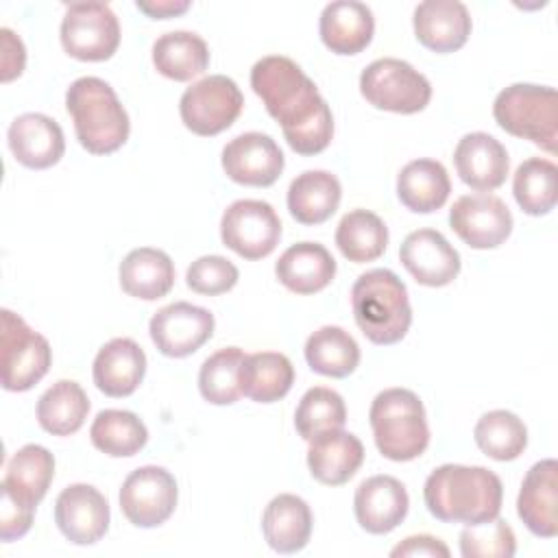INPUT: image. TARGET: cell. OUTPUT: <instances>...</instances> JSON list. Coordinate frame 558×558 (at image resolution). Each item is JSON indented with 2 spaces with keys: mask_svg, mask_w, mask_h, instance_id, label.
Listing matches in <instances>:
<instances>
[{
  "mask_svg": "<svg viewBox=\"0 0 558 558\" xmlns=\"http://www.w3.org/2000/svg\"><path fill=\"white\" fill-rule=\"evenodd\" d=\"M251 87L281 124L288 146L299 155L323 153L333 137V116L314 81L288 57H262L251 70Z\"/></svg>",
  "mask_w": 558,
  "mask_h": 558,
  "instance_id": "cell-1",
  "label": "cell"
},
{
  "mask_svg": "<svg viewBox=\"0 0 558 558\" xmlns=\"http://www.w3.org/2000/svg\"><path fill=\"white\" fill-rule=\"evenodd\" d=\"M423 499L438 521L480 525L499 517L504 486L490 469L442 464L427 475Z\"/></svg>",
  "mask_w": 558,
  "mask_h": 558,
  "instance_id": "cell-2",
  "label": "cell"
},
{
  "mask_svg": "<svg viewBox=\"0 0 558 558\" xmlns=\"http://www.w3.org/2000/svg\"><path fill=\"white\" fill-rule=\"evenodd\" d=\"M78 144L92 155H111L129 140V113L113 87L98 76H81L65 92Z\"/></svg>",
  "mask_w": 558,
  "mask_h": 558,
  "instance_id": "cell-3",
  "label": "cell"
},
{
  "mask_svg": "<svg viewBox=\"0 0 558 558\" xmlns=\"http://www.w3.org/2000/svg\"><path fill=\"white\" fill-rule=\"evenodd\" d=\"M351 310L360 331L375 344L399 342L412 325L405 283L388 268H373L351 288Z\"/></svg>",
  "mask_w": 558,
  "mask_h": 558,
  "instance_id": "cell-4",
  "label": "cell"
},
{
  "mask_svg": "<svg viewBox=\"0 0 558 558\" xmlns=\"http://www.w3.org/2000/svg\"><path fill=\"white\" fill-rule=\"evenodd\" d=\"M379 453L395 462L418 458L429 445V427L423 401L408 388L381 390L368 412Z\"/></svg>",
  "mask_w": 558,
  "mask_h": 558,
  "instance_id": "cell-5",
  "label": "cell"
},
{
  "mask_svg": "<svg viewBox=\"0 0 558 558\" xmlns=\"http://www.w3.org/2000/svg\"><path fill=\"white\" fill-rule=\"evenodd\" d=\"M495 122L510 135L530 140L549 155L558 144V96L549 85L514 83L493 102Z\"/></svg>",
  "mask_w": 558,
  "mask_h": 558,
  "instance_id": "cell-6",
  "label": "cell"
},
{
  "mask_svg": "<svg viewBox=\"0 0 558 558\" xmlns=\"http://www.w3.org/2000/svg\"><path fill=\"white\" fill-rule=\"evenodd\" d=\"M360 92L375 109L392 113H418L432 100L429 81L408 61L384 57L368 63L360 74Z\"/></svg>",
  "mask_w": 558,
  "mask_h": 558,
  "instance_id": "cell-7",
  "label": "cell"
},
{
  "mask_svg": "<svg viewBox=\"0 0 558 558\" xmlns=\"http://www.w3.org/2000/svg\"><path fill=\"white\" fill-rule=\"evenodd\" d=\"M0 318L2 388L9 392L31 390L48 373L52 364V349L41 333L31 329L26 320L11 310H2Z\"/></svg>",
  "mask_w": 558,
  "mask_h": 558,
  "instance_id": "cell-8",
  "label": "cell"
},
{
  "mask_svg": "<svg viewBox=\"0 0 558 558\" xmlns=\"http://www.w3.org/2000/svg\"><path fill=\"white\" fill-rule=\"evenodd\" d=\"M244 96L238 83L225 74H211L187 87L179 100V113L196 135L211 137L227 131L242 113Z\"/></svg>",
  "mask_w": 558,
  "mask_h": 558,
  "instance_id": "cell-9",
  "label": "cell"
},
{
  "mask_svg": "<svg viewBox=\"0 0 558 558\" xmlns=\"http://www.w3.org/2000/svg\"><path fill=\"white\" fill-rule=\"evenodd\" d=\"M61 46L78 61H107L120 46V22L105 2H74L61 20Z\"/></svg>",
  "mask_w": 558,
  "mask_h": 558,
  "instance_id": "cell-10",
  "label": "cell"
},
{
  "mask_svg": "<svg viewBox=\"0 0 558 558\" xmlns=\"http://www.w3.org/2000/svg\"><path fill=\"white\" fill-rule=\"evenodd\" d=\"M220 238L227 248L244 259L268 257L281 240V220L270 203L242 198L231 203L220 220Z\"/></svg>",
  "mask_w": 558,
  "mask_h": 558,
  "instance_id": "cell-11",
  "label": "cell"
},
{
  "mask_svg": "<svg viewBox=\"0 0 558 558\" xmlns=\"http://www.w3.org/2000/svg\"><path fill=\"white\" fill-rule=\"evenodd\" d=\"M179 499L174 475L155 464L140 466L126 475L120 488L122 514L137 527H157L166 523Z\"/></svg>",
  "mask_w": 558,
  "mask_h": 558,
  "instance_id": "cell-12",
  "label": "cell"
},
{
  "mask_svg": "<svg viewBox=\"0 0 558 558\" xmlns=\"http://www.w3.org/2000/svg\"><path fill=\"white\" fill-rule=\"evenodd\" d=\"M449 225L471 248H497L512 233V214L495 194H464L451 205Z\"/></svg>",
  "mask_w": 558,
  "mask_h": 558,
  "instance_id": "cell-13",
  "label": "cell"
},
{
  "mask_svg": "<svg viewBox=\"0 0 558 558\" xmlns=\"http://www.w3.org/2000/svg\"><path fill=\"white\" fill-rule=\"evenodd\" d=\"M148 331L163 355L185 357L214 336V314L187 301H177L153 314Z\"/></svg>",
  "mask_w": 558,
  "mask_h": 558,
  "instance_id": "cell-14",
  "label": "cell"
},
{
  "mask_svg": "<svg viewBox=\"0 0 558 558\" xmlns=\"http://www.w3.org/2000/svg\"><path fill=\"white\" fill-rule=\"evenodd\" d=\"M220 161L225 174L231 181L251 187L272 185L281 177L286 166L279 144L270 135L257 131L233 137L222 148Z\"/></svg>",
  "mask_w": 558,
  "mask_h": 558,
  "instance_id": "cell-15",
  "label": "cell"
},
{
  "mask_svg": "<svg viewBox=\"0 0 558 558\" xmlns=\"http://www.w3.org/2000/svg\"><path fill=\"white\" fill-rule=\"evenodd\" d=\"M109 504L89 484L65 486L54 501V523L74 545H94L109 530Z\"/></svg>",
  "mask_w": 558,
  "mask_h": 558,
  "instance_id": "cell-16",
  "label": "cell"
},
{
  "mask_svg": "<svg viewBox=\"0 0 558 558\" xmlns=\"http://www.w3.org/2000/svg\"><path fill=\"white\" fill-rule=\"evenodd\" d=\"M399 259L416 283L429 288L449 286L462 268L460 253L436 229H416L408 233L401 242Z\"/></svg>",
  "mask_w": 558,
  "mask_h": 558,
  "instance_id": "cell-17",
  "label": "cell"
},
{
  "mask_svg": "<svg viewBox=\"0 0 558 558\" xmlns=\"http://www.w3.org/2000/svg\"><path fill=\"white\" fill-rule=\"evenodd\" d=\"M517 512L532 534L543 538L558 534V462L554 458L532 464L525 473Z\"/></svg>",
  "mask_w": 558,
  "mask_h": 558,
  "instance_id": "cell-18",
  "label": "cell"
},
{
  "mask_svg": "<svg viewBox=\"0 0 558 558\" xmlns=\"http://www.w3.org/2000/svg\"><path fill=\"white\" fill-rule=\"evenodd\" d=\"M453 166L462 183L477 192H493L504 185L510 159L506 146L497 137L475 131L458 142Z\"/></svg>",
  "mask_w": 558,
  "mask_h": 558,
  "instance_id": "cell-19",
  "label": "cell"
},
{
  "mask_svg": "<svg viewBox=\"0 0 558 558\" xmlns=\"http://www.w3.org/2000/svg\"><path fill=\"white\" fill-rule=\"evenodd\" d=\"M408 508V490L392 475H373L364 480L353 497L355 519L368 534L392 532L405 519Z\"/></svg>",
  "mask_w": 558,
  "mask_h": 558,
  "instance_id": "cell-20",
  "label": "cell"
},
{
  "mask_svg": "<svg viewBox=\"0 0 558 558\" xmlns=\"http://www.w3.org/2000/svg\"><path fill=\"white\" fill-rule=\"evenodd\" d=\"M13 157L33 170H46L65 153V137L57 120L46 113H22L7 131Z\"/></svg>",
  "mask_w": 558,
  "mask_h": 558,
  "instance_id": "cell-21",
  "label": "cell"
},
{
  "mask_svg": "<svg viewBox=\"0 0 558 558\" xmlns=\"http://www.w3.org/2000/svg\"><path fill=\"white\" fill-rule=\"evenodd\" d=\"M416 39L440 54L460 50L471 35L469 9L458 0H425L414 9Z\"/></svg>",
  "mask_w": 558,
  "mask_h": 558,
  "instance_id": "cell-22",
  "label": "cell"
},
{
  "mask_svg": "<svg viewBox=\"0 0 558 558\" xmlns=\"http://www.w3.org/2000/svg\"><path fill=\"white\" fill-rule=\"evenodd\" d=\"M92 375L107 397H129L146 375V353L131 338H113L96 353Z\"/></svg>",
  "mask_w": 558,
  "mask_h": 558,
  "instance_id": "cell-23",
  "label": "cell"
},
{
  "mask_svg": "<svg viewBox=\"0 0 558 558\" xmlns=\"http://www.w3.org/2000/svg\"><path fill=\"white\" fill-rule=\"evenodd\" d=\"M364 462L362 440L342 429L318 434L310 440L307 466L316 482L327 486H340L349 482Z\"/></svg>",
  "mask_w": 558,
  "mask_h": 558,
  "instance_id": "cell-24",
  "label": "cell"
},
{
  "mask_svg": "<svg viewBox=\"0 0 558 558\" xmlns=\"http://www.w3.org/2000/svg\"><path fill=\"white\" fill-rule=\"evenodd\" d=\"M318 33L331 52L351 57L371 44L375 33V17L364 2H329L320 13Z\"/></svg>",
  "mask_w": 558,
  "mask_h": 558,
  "instance_id": "cell-25",
  "label": "cell"
},
{
  "mask_svg": "<svg viewBox=\"0 0 558 558\" xmlns=\"http://www.w3.org/2000/svg\"><path fill=\"white\" fill-rule=\"evenodd\" d=\"M275 275L294 294H314L336 277V259L318 242H296L288 246L275 264Z\"/></svg>",
  "mask_w": 558,
  "mask_h": 558,
  "instance_id": "cell-26",
  "label": "cell"
},
{
  "mask_svg": "<svg viewBox=\"0 0 558 558\" xmlns=\"http://www.w3.org/2000/svg\"><path fill=\"white\" fill-rule=\"evenodd\" d=\"M312 510L305 499L281 493L272 497L262 514V532L266 543L279 554L301 551L312 536Z\"/></svg>",
  "mask_w": 558,
  "mask_h": 558,
  "instance_id": "cell-27",
  "label": "cell"
},
{
  "mask_svg": "<svg viewBox=\"0 0 558 558\" xmlns=\"http://www.w3.org/2000/svg\"><path fill=\"white\" fill-rule=\"evenodd\" d=\"M120 286L129 296L157 301L174 286V264L161 248L140 246L120 262Z\"/></svg>",
  "mask_w": 558,
  "mask_h": 558,
  "instance_id": "cell-28",
  "label": "cell"
},
{
  "mask_svg": "<svg viewBox=\"0 0 558 558\" xmlns=\"http://www.w3.org/2000/svg\"><path fill=\"white\" fill-rule=\"evenodd\" d=\"M342 198V185L327 170H305L288 187V209L301 225H320L329 220Z\"/></svg>",
  "mask_w": 558,
  "mask_h": 558,
  "instance_id": "cell-29",
  "label": "cell"
},
{
  "mask_svg": "<svg viewBox=\"0 0 558 558\" xmlns=\"http://www.w3.org/2000/svg\"><path fill=\"white\" fill-rule=\"evenodd\" d=\"M54 477V458L41 445H24L13 453L2 480V493L37 508Z\"/></svg>",
  "mask_w": 558,
  "mask_h": 558,
  "instance_id": "cell-30",
  "label": "cell"
},
{
  "mask_svg": "<svg viewBox=\"0 0 558 558\" xmlns=\"http://www.w3.org/2000/svg\"><path fill=\"white\" fill-rule=\"evenodd\" d=\"M451 192L445 166L436 159H414L397 174V196L414 214L440 209Z\"/></svg>",
  "mask_w": 558,
  "mask_h": 558,
  "instance_id": "cell-31",
  "label": "cell"
},
{
  "mask_svg": "<svg viewBox=\"0 0 558 558\" xmlns=\"http://www.w3.org/2000/svg\"><path fill=\"white\" fill-rule=\"evenodd\" d=\"M294 384L292 362L277 351L248 353L240 366V390L257 403L283 399Z\"/></svg>",
  "mask_w": 558,
  "mask_h": 558,
  "instance_id": "cell-32",
  "label": "cell"
},
{
  "mask_svg": "<svg viewBox=\"0 0 558 558\" xmlns=\"http://www.w3.org/2000/svg\"><path fill=\"white\" fill-rule=\"evenodd\" d=\"M153 65L170 81H192L209 65V48L205 39L190 31H172L153 44Z\"/></svg>",
  "mask_w": 558,
  "mask_h": 558,
  "instance_id": "cell-33",
  "label": "cell"
},
{
  "mask_svg": "<svg viewBox=\"0 0 558 558\" xmlns=\"http://www.w3.org/2000/svg\"><path fill=\"white\" fill-rule=\"evenodd\" d=\"M89 412L85 390L72 379H59L37 401V421L52 436L76 434Z\"/></svg>",
  "mask_w": 558,
  "mask_h": 558,
  "instance_id": "cell-34",
  "label": "cell"
},
{
  "mask_svg": "<svg viewBox=\"0 0 558 558\" xmlns=\"http://www.w3.org/2000/svg\"><path fill=\"white\" fill-rule=\"evenodd\" d=\"M305 360L314 373L342 379L357 368L360 347L342 327L325 325L307 338Z\"/></svg>",
  "mask_w": 558,
  "mask_h": 558,
  "instance_id": "cell-35",
  "label": "cell"
},
{
  "mask_svg": "<svg viewBox=\"0 0 558 558\" xmlns=\"http://www.w3.org/2000/svg\"><path fill=\"white\" fill-rule=\"evenodd\" d=\"M92 445L111 458H131L148 442L142 418L129 410H102L89 427Z\"/></svg>",
  "mask_w": 558,
  "mask_h": 558,
  "instance_id": "cell-36",
  "label": "cell"
},
{
  "mask_svg": "<svg viewBox=\"0 0 558 558\" xmlns=\"http://www.w3.org/2000/svg\"><path fill=\"white\" fill-rule=\"evenodd\" d=\"M336 246L349 262H373L381 257L388 246V227L377 214L368 209H353L338 222Z\"/></svg>",
  "mask_w": 558,
  "mask_h": 558,
  "instance_id": "cell-37",
  "label": "cell"
},
{
  "mask_svg": "<svg viewBox=\"0 0 558 558\" xmlns=\"http://www.w3.org/2000/svg\"><path fill=\"white\" fill-rule=\"evenodd\" d=\"M517 205L530 216L549 214L558 201V168L543 157L525 159L512 179Z\"/></svg>",
  "mask_w": 558,
  "mask_h": 558,
  "instance_id": "cell-38",
  "label": "cell"
},
{
  "mask_svg": "<svg viewBox=\"0 0 558 558\" xmlns=\"http://www.w3.org/2000/svg\"><path fill=\"white\" fill-rule=\"evenodd\" d=\"M475 445L493 460H517L527 447V427L508 410H490L480 416L473 429Z\"/></svg>",
  "mask_w": 558,
  "mask_h": 558,
  "instance_id": "cell-39",
  "label": "cell"
},
{
  "mask_svg": "<svg viewBox=\"0 0 558 558\" xmlns=\"http://www.w3.org/2000/svg\"><path fill=\"white\" fill-rule=\"evenodd\" d=\"M244 351L238 347H225L211 353L198 371V390L205 401L214 405H231L242 397L240 366Z\"/></svg>",
  "mask_w": 558,
  "mask_h": 558,
  "instance_id": "cell-40",
  "label": "cell"
},
{
  "mask_svg": "<svg viewBox=\"0 0 558 558\" xmlns=\"http://www.w3.org/2000/svg\"><path fill=\"white\" fill-rule=\"evenodd\" d=\"M347 423L344 399L325 386L310 388L294 412V427L303 440H312L318 434L342 429Z\"/></svg>",
  "mask_w": 558,
  "mask_h": 558,
  "instance_id": "cell-41",
  "label": "cell"
},
{
  "mask_svg": "<svg viewBox=\"0 0 558 558\" xmlns=\"http://www.w3.org/2000/svg\"><path fill=\"white\" fill-rule=\"evenodd\" d=\"M517 551L512 527L495 517L480 525H466L460 532V554L464 558H510Z\"/></svg>",
  "mask_w": 558,
  "mask_h": 558,
  "instance_id": "cell-42",
  "label": "cell"
},
{
  "mask_svg": "<svg viewBox=\"0 0 558 558\" xmlns=\"http://www.w3.org/2000/svg\"><path fill=\"white\" fill-rule=\"evenodd\" d=\"M240 279L233 262L222 255H203L194 259L185 272V283L196 294L216 296L229 292Z\"/></svg>",
  "mask_w": 558,
  "mask_h": 558,
  "instance_id": "cell-43",
  "label": "cell"
},
{
  "mask_svg": "<svg viewBox=\"0 0 558 558\" xmlns=\"http://www.w3.org/2000/svg\"><path fill=\"white\" fill-rule=\"evenodd\" d=\"M35 508L13 499L11 495L2 493V508H0V538L2 541H15L24 536L33 525Z\"/></svg>",
  "mask_w": 558,
  "mask_h": 558,
  "instance_id": "cell-44",
  "label": "cell"
},
{
  "mask_svg": "<svg viewBox=\"0 0 558 558\" xmlns=\"http://www.w3.org/2000/svg\"><path fill=\"white\" fill-rule=\"evenodd\" d=\"M2 37V81L9 83L24 72L26 50L22 39L11 28H0Z\"/></svg>",
  "mask_w": 558,
  "mask_h": 558,
  "instance_id": "cell-45",
  "label": "cell"
},
{
  "mask_svg": "<svg viewBox=\"0 0 558 558\" xmlns=\"http://www.w3.org/2000/svg\"><path fill=\"white\" fill-rule=\"evenodd\" d=\"M390 556L399 558V556H440L447 558L449 556V547L429 534H418V536H408L405 541H401L397 547H392Z\"/></svg>",
  "mask_w": 558,
  "mask_h": 558,
  "instance_id": "cell-46",
  "label": "cell"
},
{
  "mask_svg": "<svg viewBox=\"0 0 558 558\" xmlns=\"http://www.w3.org/2000/svg\"><path fill=\"white\" fill-rule=\"evenodd\" d=\"M135 7L146 13L148 17L153 20H168V17H174V15H181L190 9V2L183 0V2H177V0H157V2H135Z\"/></svg>",
  "mask_w": 558,
  "mask_h": 558,
  "instance_id": "cell-47",
  "label": "cell"
}]
</instances>
